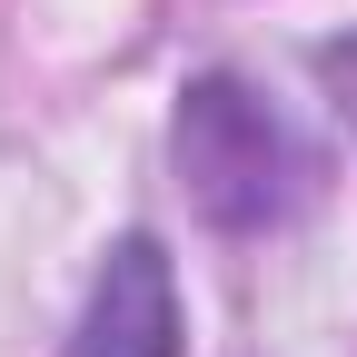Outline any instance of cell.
<instances>
[{
  "label": "cell",
  "mask_w": 357,
  "mask_h": 357,
  "mask_svg": "<svg viewBox=\"0 0 357 357\" xmlns=\"http://www.w3.org/2000/svg\"><path fill=\"white\" fill-rule=\"evenodd\" d=\"M178 169H189L199 208L229 229H268V218L307 208V189H318V159L248 79H199L178 100Z\"/></svg>",
  "instance_id": "6da1fadb"
},
{
  "label": "cell",
  "mask_w": 357,
  "mask_h": 357,
  "mask_svg": "<svg viewBox=\"0 0 357 357\" xmlns=\"http://www.w3.org/2000/svg\"><path fill=\"white\" fill-rule=\"evenodd\" d=\"M70 357H178V288H169L159 238H119L109 248L100 288L79 307Z\"/></svg>",
  "instance_id": "7a4b0ae2"
}]
</instances>
